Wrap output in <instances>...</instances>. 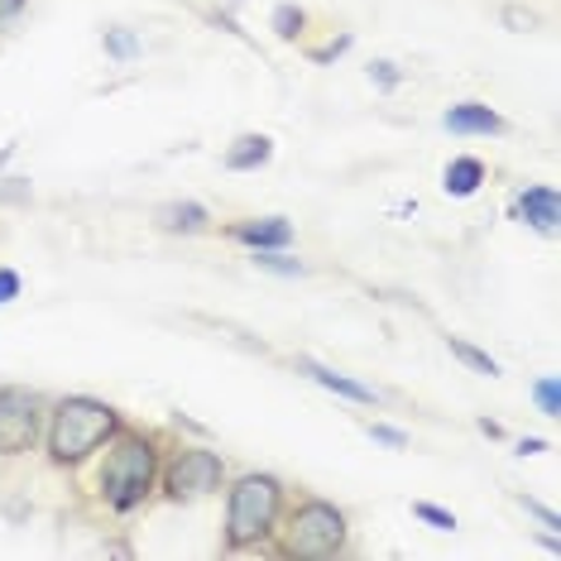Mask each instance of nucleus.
<instances>
[{
	"label": "nucleus",
	"mask_w": 561,
	"mask_h": 561,
	"mask_svg": "<svg viewBox=\"0 0 561 561\" xmlns=\"http://www.w3.org/2000/svg\"><path fill=\"white\" fill-rule=\"evenodd\" d=\"M365 432H369V437H375L379 446H389V451H403V446H408V432H399V427H389V423H369Z\"/></svg>",
	"instance_id": "4be33fe9"
},
{
	"label": "nucleus",
	"mask_w": 561,
	"mask_h": 561,
	"mask_svg": "<svg viewBox=\"0 0 561 561\" xmlns=\"http://www.w3.org/2000/svg\"><path fill=\"white\" fill-rule=\"evenodd\" d=\"M278 557H298V561H331L346 552L351 542V518L341 504L322 500V494H308V500H298L293 508H284V518H278Z\"/></svg>",
	"instance_id": "20e7f679"
},
{
	"label": "nucleus",
	"mask_w": 561,
	"mask_h": 561,
	"mask_svg": "<svg viewBox=\"0 0 561 561\" xmlns=\"http://www.w3.org/2000/svg\"><path fill=\"white\" fill-rule=\"evenodd\" d=\"M351 44H355L351 34H341V39H331L327 48H312V62H331V58H341V54H346Z\"/></svg>",
	"instance_id": "b1692460"
},
{
	"label": "nucleus",
	"mask_w": 561,
	"mask_h": 561,
	"mask_svg": "<svg viewBox=\"0 0 561 561\" xmlns=\"http://www.w3.org/2000/svg\"><path fill=\"white\" fill-rule=\"evenodd\" d=\"M48 403L24 385H0V456H30L44 442Z\"/></svg>",
	"instance_id": "423d86ee"
},
{
	"label": "nucleus",
	"mask_w": 561,
	"mask_h": 561,
	"mask_svg": "<svg viewBox=\"0 0 561 561\" xmlns=\"http://www.w3.org/2000/svg\"><path fill=\"white\" fill-rule=\"evenodd\" d=\"M302 24H308V10H302V5H274L270 30L278 34V39H298Z\"/></svg>",
	"instance_id": "a211bd4d"
},
{
	"label": "nucleus",
	"mask_w": 561,
	"mask_h": 561,
	"mask_svg": "<svg viewBox=\"0 0 561 561\" xmlns=\"http://www.w3.org/2000/svg\"><path fill=\"white\" fill-rule=\"evenodd\" d=\"M270 159H274V139L270 135H240L236 145L226 149V169L231 173H260Z\"/></svg>",
	"instance_id": "ddd939ff"
},
{
	"label": "nucleus",
	"mask_w": 561,
	"mask_h": 561,
	"mask_svg": "<svg viewBox=\"0 0 561 561\" xmlns=\"http://www.w3.org/2000/svg\"><path fill=\"white\" fill-rule=\"evenodd\" d=\"M288 508V484L270 470H245L226 484V552H254V547L274 542L278 518Z\"/></svg>",
	"instance_id": "7ed1b4c3"
},
{
	"label": "nucleus",
	"mask_w": 561,
	"mask_h": 561,
	"mask_svg": "<svg viewBox=\"0 0 561 561\" xmlns=\"http://www.w3.org/2000/svg\"><path fill=\"white\" fill-rule=\"evenodd\" d=\"M446 351H451L466 369H476V375H490V379H500V375H504V365L494 360L490 351H480L476 341H466V336H446Z\"/></svg>",
	"instance_id": "4468645a"
},
{
	"label": "nucleus",
	"mask_w": 561,
	"mask_h": 561,
	"mask_svg": "<svg viewBox=\"0 0 561 561\" xmlns=\"http://www.w3.org/2000/svg\"><path fill=\"white\" fill-rule=\"evenodd\" d=\"M508 216H514V221H523V226H533L538 236H557V221H561V197H557V187L528 183V187H523V193L514 197Z\"/></svg>",
	"instance_id": "0eeeda50"
},
{
	"label": "nucleus",
	"mask_w": 561,
	"mask_h": 561,
	"mask_svg": "<svg viewBox=\"0 0 561 561\" xmlns=\"http://www.w3.org/2000/svg\"><path fill=\"white\" fill-rule=\"evenodd\" d=\"M480 432H484V437H504V427L500 423H490V417H480V423H476Z\"/></svg>",
	"instance_id": "cd10ccee"
},
{
	"label": "nucleus",
	"mask_w": 561,
	"mask_h": 561,
	"mask_svg": "<svg viewBox=\"0 0 561 561\" xmlns=\"http://www.w3.org/2000/svg\"><path fill=\"white\" fill-rule=\"evenodd\" d=\"M20 288H24L20 270H5V264H0V308H5V302H15V298H20Z\"/></svg>",
	"instance_id": "5701e85b"
},
{
	"label": "nucleus",
	"mask_w": 561,
	"mask_h": 561,
	"mask_svg": "<svg viewBox=\"0 0 561 561\" xmlns=\"http://www.w3.org/2000/svg\"><path fill=\"white\" fill-rule=\"evenodd\" d=\"M413 518H423L427 528H437V533H456V528H461V518H456L451 508L427 504V500H417V504H413Z\"/></svg>",
	"instance_id": "6ab92c4d"
},
{
	"label": "nucleus",
	"mask_w": 561,
	"mask_h": 561,
	"mask_svg": "<svg viewBox=\"0 0 561 561\" xmlns=\"http://www.w3.org/2000/svg\"><path fill=\"white\" fill-rule=\"evenodd\" d=\"M15 149H20V145H5V149H0V169H5V163L15 159Z\"/></svg>",
	"instance_id": "c756f323"
},
{
	"label": "nucleus",
	"mask_w": 561,
	"mask_h": 561,
	"mask_svg": "<svg viewBox=\"0 0 561 561\" xmlns=\"http://www.w3.org/2000/svg\"><path fill=\"white\" fill-rule=\"evenodd\" d=\"M442 125H446L451 135H466V139L504 135V116H500V111H490L484 101H456V106H446Z\"/></svg>",
	"instance_id": "1a4fd4ad"
},
{
	"label": "nucleus",
	"mask_w": 561,
	"mask_h": 561,
	"mask_svg": "<svg viewBox=\"0 0 561 561\" xmlns=\"http://www.w3.org/2000/svg\"><path fill=\"white\" fill-rule=\"evenodd\" d=\"M226 236L240 240V245H250V250H288L293 221L288 216H245V221H236Z\"/></svg>",
	"instance_id": "9d476101"
},
{
	"label": "nucleus",
	"mask_w": 561,
	"mask_h": 561,
	"mask_svg": "<svg viewBox=\"0 0 561 561\" xmlns=\"http://www.w3.org/2000/svg\"><path fill=\"white\" fill-rule=\"evenodd\" d=\"M250 260H254V270L278 274V278H302L308 274V264L302 260H288V250H250Z\"/></svg>",
	"instance_id": "2eb2a0df"
},
{
	"label": "nucleus",
	"mask_w": 561,
	"mask_h": 561,
	"mask_svg": "<svg viewBox=\"0 0 561 561\" xmlns=\"http://www.w3.org/2000/svg\"><path fill=\"white\" fill-rule=\"evenodd\" d=\"M298 375H308L312 385H322L327 393H336V399H346V403H360V408H379V393L360 385V379H351V375H341V369H331L322 360H312V355H298Z\"/></svg>",
	"instance_id": "6e6552de"
},
{
	"label": "nucleus",
	"mask_w": 561,
	"mask_h": 561,
	"mask_svg": "<svg viewBox=\"0 0 561 561\" xmlns=\"http://www.w3.org/2000/svg\"><path fill=\"white\" fill-rule=\"evenodd\" d=\"M542 451H552V442L547 437H523L518 442V456H542Z\"/></svg>",
	"instance_id": "a878e982"
},
{
	"label": "nucleus",
	"mask_w": 561,
	"mask_h": 561,
	"mask_svg": "<svg viewBox=\"0 0 561 561\" xmlns=\"http://www.w3.org/2000/svg\"><path fill=\"white\" fill-rule=\"evenodd\" d=\"M159 490L169 504L207 500V494L226 490V456L211 451V446H178L159 466Z\"/></svg>",
	"instance_id": "39448f33"
},
{
	"label": "nucleus",
	"mask_w": 561,
	"mask_h": 561,
	"mask_svg": "<svg viewBox=\"0 0 561 561\" xmlns=\"http://www.w3.org/2000/svg\"><path fill=\"white\" fill-rule=\"evenodd\" d=\"M154 221L163 226V231H173V236H202L211 226V211L202 207V202L183 197V202H163V207L154 211Z\"/></svg>",
	"instance_id": "f8f14e48"
},
{
	"label": "nucleus",
	"mask_w": 561,
	"mask_h": 561,
	"mask_svg": "<svg viewBox=\"0 0 561 561\" xmlns=\"http://www.w3.org/2000/svg\"><path fill=\"white\" fill-rule=\"evenodd\" d=\"M369 82H375V87H379V92H399L403 72H399V68H393V62H389V58H375V62H369Z\"/></svg>",
	"instance_id": "aec40b11"
},
{
	"label": "nucleus",
	"mask_w": 561,
	"mask_h": 561,
	"mask_svg": "<svg viewBox=\"0 0 561 561\" xmlns=\"http://www.w3.org/2000/svg\"><path fill=\"white\" fill-rule=\"evenodd\" d=\"M125 427V417L111 408L106 399H92V393H68V399L48 403L44 417V451L48 461L72 470L106 446L116 432Z\"/></svg>",
	"instance_id": "f03ea898"
},
{
	"label": "nucleus",
	"mask_w": 561,
	"mask_h": 561,
	"mask_svg": "<svg viewBox=\"0 0 561 561\" xmlns=\"http://www.w3.org/2000/svg\"><path fill=\"white\" fill-rule=\"evenodd\" d=\"M30 5V0H0V24H10V20H20V10Z\"/></svg>",
	"instance_id": "bb28decb"
},
{
	"label": "nucleus",
	"mask_w": 561,
	"mask_h": 561,
	"mask_svg": "<svg viewBox=\"0 0 561 561\" xmlns=\"http://www.w3.org/2000/svg\"><path fill=\"white\" fill-rule=\"evenodd\" d=\"M504 20H508V24H528V30H533V24H538L533 15H518V10H504Z\"/></svg>",
	"instance_id": "c85d7f7f"
},
{
	"label": "nucleus",
	"mask_w": 561,
	"mask_h": 561,
	"mask_svg": "<svg viewBox=\"0 0 561 561\" xmlns=\"http://www.w3.org/2000/svg\"><path fill=\"white\" fill-rule=\"evenodd\" d=\"M528 399L538 403L542 417H561V389H557V375H538L528 385Z\"/></svg>",
	"instance_id": "f3484780"
},
{
	"label": "nucleus",
	"mask_w": 561,
	"mask_h": 561,
	"mask_svg": "<svg viewBox=\"0 0 561 561\" xmlns=\"http://www.w3.org/2000/svg\"><path fill=\"white\" fill-rule=\"evenodd\" d=\"M101 48H106V58H116V62H135L139 54H145L139 34H135V30H125V24H116V30L101 34Z\"/></svg>",
	"instance_id": "dca6fc26"
},
{
	"label": "nucleus",
	"mask_w": 561,
	"mask_h": 561,
	"mask_svg": "<svg viewBox=\"0 0 561 561\" xmlns=\"http://www.w3.org/2000/svg\"><path fill=\"white\" fill-rule=\"evenodd\" d=\"M518 504H523V514H528V518H538V523H542V533H557V538H561V518H557L547 504L528 500V494H518Z\"/></svg>",
	"instance_id": "412c9836"
},
{
	"label": "nucleus",
	"mask_w": 561,
	"mask_h": 561,
	"mask_svg": "<svg viewBox=\"0 0 561 561\" xmlns=\"http://www.w3.org/2000/svg\"><path fill=\"white\" fill-rule=\"evenodd\" d=\"M484 178H490L484 159H476V154H456V159L442 169V193H446V197H456V202H466V197H476L480 187H484Z\"/></svg>",
	"instance_id": "9b49d317"
},
{
	"label": "nucleus",
	"mask_w": 561,
	"mask_h": 561,
	"mask_svg": "<svg viewBox=\"0 0 561 561\" xmlns=\"http://www.w3.org/2000/svg\"><path fill=\"white\" fill-rule=\"evenodd\" d=\"M0 197H5V202H30V183H24V178H5Z\"/></svg>",
	"instance_id": "393cba45"
},
{
	"label": "nucleus",
	"mask_w": 561,
	"mask_h": 561,
	"mask_svg": "<svg viewBox=\"0 0 561 561\" xmlns=\"http://www.w3.org/2000/svg\"><path fill=\"white\" fill-rule=\"evenodd\" d=\"M101 470H96V494L111 514H135L154 500L159 490V442L139 427H121L116 437L101 446Z\"/></svg>",
	"instance_id": "f257e3e1"
}]
</instances>
